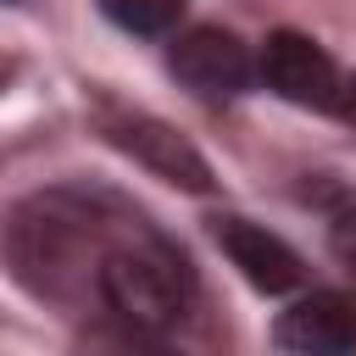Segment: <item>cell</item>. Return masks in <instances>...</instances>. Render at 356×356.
Returning <instances> with one entry per match:
<instances>
[{"label": "cell", "mask_w": 356, "mask_h": 356, "mask_svg": "<svg viewBox=\"0 0 356 356\" xmlns=\"http://www.w3.org/2000/svg\"><path fill=\"white\" fill-rule=\"evenodd\" d=\"M95 295H100V306L117 323H134L145 334H161V328L184 323V312L195 300V273H189L184 250L172 239H161L134 211L122 222V234L111 239V250L100 256Z\"/></svg>", "instance_id": "2"}, {"label": "cell", "mask_w": 356, "mask_h": 356, "mask_svg": "<svg viewBox=\"0 0 356 356\" xmlns=\"http://www.w3.org/2000/svg\"><path fill=\"white\" fill-rule=\"evenodd\" d=\"M134 211L100 189H44L28 195L11 211L6 228V250H11V273L22 289L50 295V300H72V289H95L100 278V256L111 250V239L122 234Z\"/></svg>", "instance_id": "1"}, {"label": "cell", "mask_w": 356, "mask_h": 356, "mask_svg": "<svg viewBox=\"0 0 356 356\" xmlns=\"http://www.w3.org/2000/svg\"><path fill=\"white\" fill-rule=\"evenodd\" d=\"M273 345L284 356H356V295L312 289L278 312Z\"/></svg>", "instance_id": "5"}, {"label": "cell", "mask_w": 356, "mask_h": 356, "mask_svg": "<svg viewBox=\"0 0 356 356\" xmlns=\"http://www.w3.org/2000/svg\"><path fill=\"white\" fill-rule=\"evenodd\" d=\"M83 356H167V350H161V345H150V334H145V328L122 323V328H95V334H89V345H83Z\"/></svg>", "instance_id": "9"}, {"label": "cell", "mask_w": 356, "mask_h": 356, "mask_svg": "<svg viewBox=\"0 0 356 356\" xmlns=\"http://www.w3.org/2000/svg\"><path fill=\"white\" fill-rule=\"evenodd\" d=\"M167 67H172V78H178L189 95H200V100H234V95L250 83V72H256L250 50H245L228 28H189V33L172 44Z\"/></svg>", "instance_id": "6"}, {"label": "cell", "mask_w": 356, "mask_h": 356, "mask_svg": "<svg viewBox=\"0 0 356 356\" xmlns=\"http://www.w3.org/2000/svg\"><path fill=\"white\" fill-rule=\"evenodd\" d=\"M211 239H217L222 256L239 267V278H245L250 289H261V295H289V289L306 278L300 256H295L273 228H261V222H250V217H234V211L211 217Z\"/></svg>", "instance_id": "7"}, {"label": "cell", "mask_w": 356, "mask_h": 356, "mask_svg": "<svg viewBox=\"0 0 356 356\" xmlns=\"http://www.w3.org/2000/svg\"><path fill=\"white\" fill-rule=\"evenodd\" d=\"M328 239H334L339 261L356 273V200H339V206L328 211Z\"/></svg>", "instance_id": "10"}, {"label": "cell", "mask_w": 356, "mask_h": 356, "mask_svg": "<svg viewBox=\"0 0 356 356\" xmlns=\"http://www.w3.org/2000/svg\"><path fill=\"white\" fill-rule=\"evenodd\" d=\"M256 72H261V83H267L278 100H289V106L339 111L345 78H339L334 56H328V50H323L312 33H295V28H278V33H267Z\"/></svg>", "instance_id": "4"}, {"label": "cell", "mask_w": 356, "mask_h": 356, "mask_svg": "<svg viewBox=\"0 0 356 356\" xmlns=\"http://www.w3.org/2000/svg\"><path fill=\"white\" fill-rule=\"evenodd\" d=\"M122 33H139V39H156V33H172L178 17H184V0H95Z\"/></svg>", "instance_id": "8"}, {"label": "cell", "mask_w": 356, "mask_h": 356, "mask_svg": "<svg viewBox=\"0 0 356 356\" xmlns=\"http://www.w3.org/2000/svg\"><path fill=\"white\" fill-rule=\"evenodd\" d=\"M95 128L106 145H117L128 161H139L145 172L189 189V195H206L211 189V161L161 117L150 111H128V106H95Z\"/></svg>", "instance_id": "3"}, {"label": "cell", "mask_w": 356, "mask_h": 356, "mask_svg": "<svg viewBox=\"0 0 356 356\" xmlns=\"http://www.w3.org/2000/svg\"><path fill=\"white\" fill-rule=\"evenodd\" d=\"M339 117H345V122H356V72L345 78V95H339Z\"/></svg>", "instance_id": "11"}]
</instances>
